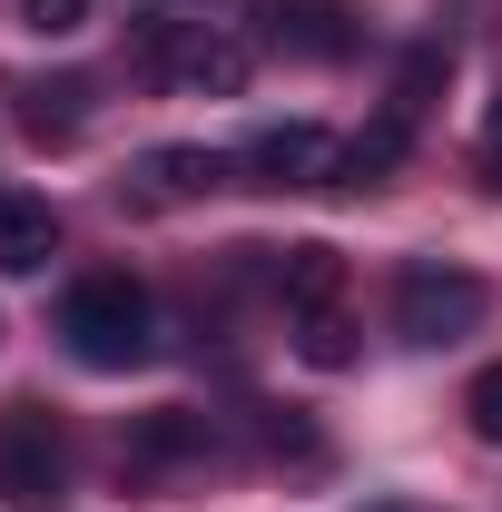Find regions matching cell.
Returning a JSON list of instances; mask_svg holds the SVG:
<instances>
[{"mask_svg":"<svg viewBox=\"0 0 502 512\" xmlns=\"http://www.w3.org/2000/svg\"><path fill=\"white\" fill-rule=\"evenodd\" d=\"M276 296H286V316H335L345 306V256L325 247V237H306V247H286V266H276Z\"/></svg>","mask_w":502,"mask_h":512,"instance_id":"52a82bcc","label":"cell"},{"mask_svg":"<svg viewBox=\"0 0 502 512\" xmlns=\"http://www.w3.org/2000/svg\"><path fill=\"white\" fill-rule=\"evenodd\" d=\"M168 79L237 99V89H247V40H227V30H178V50H168Z\"/></svg>","mask_w":502,"mask_h":512,"instance_id":"ba28073f","label":"cell"},{"mask_svg":"<svg viewBox=\"0 0 502 512\" xmlns=\"http://www.w3.org/2000/svg\"><path fill=\"white\" fill-rule=\"evenodd\" d=\"M60 335H69V355H79L89 375H128V365H148V345H158L148 286H138V276H119V266L79 276V286L60 296Z\"/></svg>","mask_w":502,"mask_h":512,"instance_id":"6da1fadb","label":"cell"},{"mask_svg":"<svg viewBox=\"0 0 502 512\" xmlns=\"http://www.w3.org/2000/svg\"><path fill=\"white\" fill-rule=\"evenodd\" d=\"M20 20H30L40 40H69V30L89 20V0H20Z\"/></svg>","mask_w":502,"mask_h":512,"instance_id":"9a60e30c","label":"cell"},{"mask_svg":"<svg viewBox=\"0 0 502 512\" xmlns=\"http://www.w3.org/2000/svg\"><path fill=\"white\" fill-rule=\"evenodd\" d=\"M69 493V444L50 424V404H0V503L50 512Z\"/></svg>","mask_w":502,"mask_h":512,"instance_id":"3957f363","label":"cell"},{"mask_svg":"<svg viewBox=\"0 0 502 512\" xmlns=\"http://www.w3.org/2000/svg\"><path fill=\"white\" fill-rule=\"evenodd\" d=\"M463 414H473V434H483V444H502V365H483V375H473Z\"/></svg>","mask_w":502,"mask_h":512,"instance_id":"5bb4252c","label":"cell"},{"mask_svg":"<svg viewBox=\"0 0 502 512\" xmlns=\"http://www.w3.org/2000/svg\"><path fill=\"white\" fill-rule=\"evenodd\" d=\"M247 178H256V188H335V138H325L315 119L256 128V148H247Z\"/></svg>","mask_w":502,"mask_h":512,"instance_id":"5b68a950","label":"cell"},{"mask_svg":"<svg viewBox=\"0 0 502 512\" xmlns=\"http://www.w3.org/2000/svg\"><path fill=\"white\" fill-rule=\"evenodd\" d=\"M30 109V138H79V119H89V79H40V89H20Z\"/></svg>","mask_w":502,"mask_h":512,"instance_id":"7c38bea8","label":"cell"},{"mask_svg":"<svg viewBox=\"0 0 502 512\" xmlns=\"http://www.w3.org/2000/svg\"><path fill=\"white\" fill-rule=\"evenodd\" d=\"M443 79H453V50H443V40H414L404 69H394V89H384V119H394V128H424V109L443 99Z\"/></svg>","mask_w":502,"mask_h":512,"instance_id":"30bf717a","label":"cell"},{"mask_svg":"<svg viewBox=\"0 0 502 512\" xmlns=\"http://www.w3.org/2000/svg\"><path fill=\"white\" fill-rule=\"evenodd\" d=\"M483 178L502 188V99H493V119H483Z\"/></svg>","mask_w":502,"mask_h":512,"instance_id":"2e32d148","label":"cell"},{"mask_svg":"<svg viewBox=\"0 0 502 512\" xmlns=\"http://www.w3.org/2000/svg\"><path fill=\"white\" fill-rule=\"evenodd\" d=\"M256 40L325 69V60H355L365 50V20H355V0H256Z\"/></svg>","mask_w":502,"mask_h":512,"instance_id":"277c9868","label":"cell"},{"mask_svg":"<svg viewBox=\"0 0 502 512\" xmlns=\"http://www.w3.org/2000/svg\"><path fill=\"white\" fill-rule=\"evenodd\" d=\"M50 256H60L50 197H0V276H40Z\"/></svg>","mask_w":502,"mask_h":512,"instance_id":"9c48e42d","label":"cell"},{"mask_svg":"<svg viewBox=\"0 0 502 512\" xmlns=\"http://www.w3.org/2000/svg\"><path fill=\"white\" fill-rule=\"evenodd\" d=\"M227 178V158L217 148H148L138 168H128V207H188Z\"/></svg>","mask_w":502,"mask_h":512,"instance_id":"8992f818","label":"cell"},{"mask_svg":"<svg viewBox=\"0 0 502 512\" xmlns=\"http://www.w3.org/2000/svg\"><path fill=\"white\" fill-rule=\"evenodd\" d=\"M404 148H414V128L375 119V128H365V138H355V148H335V188H375V178H384V168H394V158H404Z\"/></svg>","mask_w":502,"mask_h":512,"instance_id":"8fae6325","label":"cell"},{"mask_svg":"<svg viewBox=\"0 0 502 512\" xmlns=\"http://www.w3.org/2000/svg\"><path fill=\"white\" fill-rule=\"evenodd\" d=\"M296 345H306V365H345V355H355V325H345V306H335V316H306V325H296Z\"/></svg>","mask_w":502,"mask_h":512,"instance_id":"4fadbf2b","label":"cell"},{"mask_svg":"<svg viewBox=\"0 0 502 512\" xmlns=\"http://www.w3.org/2000/svg\"><path fill=\"white\" fill-rule=\"evenodd\" d=\"M483 316H493V286H483L473 266L414 256V266L394 276V335H404V345H453V335H473Z\"/></svg>","mask_w":502,"mask_h":512,"instance_id":"7a4b0ae2","label":"cell"}]
</instances>
